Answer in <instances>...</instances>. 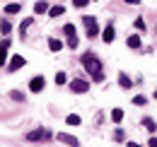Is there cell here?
<instances>
[{"label":"cell","mask_w":157,"mask_h":147,"mask_svg":"<svg viewBox=\"0 0 157 147\" xmlns=\"http://www.w3.org/2000/svg\"><path fill=\"white\" fill-rule=\"evenodd\" d=\"M82 65H85V70H87V73L94 75V80H97V82H101V60H99L97 55L85 53V55H82Z\"/></svg>","instance_id":"obj_1"},{"label":"cell","mask_w":157,"mask_h":147,"mask_svg":"<svg viewBox=\"0 0 157 147\" xmlns=\"http://www.w3.org/2000/svg\"><path fill=\"white\" fill-rule=\"evenodd\" d=\"M82 22L87 24V36L90 39H94L99 34V27H97V19L94 17H82Z\"/></svg>","instance_id":"obj_2"},{"label":"cell","mask_w":157,"mask_h":147,"mask_svg":"<svg viewBox=\"0 0 157 147\" xmlns=\"http://www.w3.org/2000/svg\"><path fill=\"white\" fill-rule=\"evenodd\" d=\"M48 138H51V133H48V130H34V133H29V135H27V140H29V142H36V140H48Z\"/></svg>","instance_id":"obj_3"},{"label":"cell","mask_w":157,"mask_h":147,"mask_svg":"<svg viewBox=\"0 0 157 147\" xmlns=\"http://www.w3.org/2000/svg\"><path fill=\"white\" fill-rule=\"evenodd\" d=\"M70 89L78 92V94H85L87 89H90V85H87L85 80H73V82H70Z\"/></svg>","instance_id":"obj_4"},{"label":"cell","mask_w":157,"mask_h":147,"mask_svg":"<svg viewBox=\"0 0 157 147\" xmlns=\"http://www.w3.org/2000/svg\"><path fill=\"white\" fill-rule=\"evenodd\" d=\"M22 65H24V58H22V55H15V58L10 60V68H7V70H10V73H15V70H20Z\"/></svg>","instance_id":"obj_5"},{"label":"cell","mask_w":157,"mask_h":147,"mask_svg":"<svg viewBox=\"0 0 157 147\" xmlns=\"http://www.w3.org/2000/svg\"><path fill=\"white\" fill-rule=\"evenodd\" d=\"M29 89H32V92H41V89H44V77H34L32 85H29Z\"/></svg>","instance_id":"obj_6"},{"label":"cell","mask_w":157,"mask_h":147,"mask_svg":"<svg viewBox=\"0 0 157 147\" xmlns=\"http://www.w3.org/2000/svg\"><path fill=\"white\" fill-rule=\"evenodd\" d=\"M58 140L63 142V145H78V138H73V135H65V133H60Z\"/></svg>","instance_id":"obj_7"},{"label":"cell","mask_w":157,"mask_h":147,"mask_svg":"<svg viewBox=\"0 0 157 147\" xmlns=\"http://www.w3.org/2000/svg\"><path fill=\"white\" fill-rule=\"evenodd\" d=\"M63 12H65V7H63V5H53V7L48 10V17H60Z\"/></svg>","instance_id":"obj_8"},{"label":"cell","mask_w":157,"mask_h":147,"mask_svg":"<svg viewBox=\"0 0 157 147\" xmlns=\"http://www.w3.org/2000/svg\"><path fill=\"white\" fill-rule=\"evenodd\" d=\"M48 10H51V7H48L44 0H39V2L34 5V12H36V15H44V12H48Z\"/></svg>","instance_id":"obj_9"},{"label":"cell","mask_w":157,"mask_h":147,"mask_svg":"<svg viewBox=\"0 0 157 147\" xmlns=\"http://www.w3.org/2000/svg\"><path fill=\"white\" fill-rule=\"evenodd\" d=\"M104 41H106V43H109V41H114V27H111V24L104 29Z\"/></svg>","instance_id":"obj_10"},{"label":"cell","mask_w":157,"mask_h":147,"mask_svg":"<svg viewBox=\"0 0 157 147\" xmlns=\"http://www.w3.org/2000/svg\"><path fill=\"white\" fill-rule=\"evenodd\" d=\"M0 32H2V34H10V32H12V24H10L7 19H2V22H0Z\"/></svg>","instance_id":"obj_11"},{"label":"cell","mask_w":157,"mask_h":147,"mask_svg":"<svg viewBox=\"0 0 157 147\" xmlns=\"http://www.w3.org/2000/svg\"><path fill=\"white\" fill-rule=\"evenodd\" d=\"M138 46H140V36H138V34H133V36L128 39V48H138Z\"/></svg>","instance_id":"obj_12"},{"label":"cell","mask_w":157,"mask_h":147,"mask_svg":"<svg viewBox=\"0 0 157 147\" xmlns=\"http://www.w3.org/2000/svg\"><path fill=\"white\" fill-rule=\"evenodd\" d=\"M48 48H51V51H60V48H63V43H60L58 39H51V41H48Z\"/></svg>","instance_id":"obj_13"},{"label":"cell","mask_w":157,"mask_h":147,"mask_svg":"<svg viewBox=\"0 0 157 147\" xmlns=\"http://www.w3.org/2000/svg\"><path fill=\"white\" fill-rule=\"evenodd\" d=\"M5 12L15 15V12H20V5H17V2H10V5H5Z\"/></svg>","instance_id":"obj_14"},{"label":"cell","mask_w":157,"mask_h":147,"mask_svg":"<svg viewBox=\"0 0 157 147\" xmlns=\"http://www.w3.org/2000/svg\"><path fill=\"white\" fill-rule=\"evenodd\" d=\"M121 118H123V111H121V109H114V111H111V121H114V123H118Z\"/></svg>","instance_id":"obj_15"},{"label":"cell","mask_w":157,"mask_h":147,"mask_svg":"<svg viewBox=\"0 0 157 147\" xmlns=\"http://www.w3.org/2000/svg\"><path fill=\"white\" fill-rule=\"evenodd\" d=\"M32 22H34V19H32V17H27V19H24V22H22V24H20V29H22V32H24V34H27V29L32 27Z\"/></svg>","instance_id":"obj_16"},{"label":"cell","mask_w":157,"mask_h":147,"mask_svg":"<svg viewBox=\"0 0 157 147\" xmlns=\"http://www.w3.org/2000/svg\"><path fill=\"white\" fill-rule=\"evenodd\" d=\"M118 82H121V87H131V77H128V75H121Z\"/></svg>","instance_id":"obj_17"},{"label":"cell","mask_w":157,"mask_h":147,"mask_svg":"<svg viewBox=\"0 0 157 147\" xmlns=\"http://www.w3.org/2000/svg\"><path fill=\"white\" fill-rule=\"evenodd\" d=\"M143 126L147 130H155V121H152V118H143Z\"/></svg>","instance_id":"obj_18"},{"label":"cell","mask_w":157,"mask_h":147,"mask_svg":"<svg viewBox=\"0 0 157 147\" xmlns=\"http://www.w3.org/2000/svg\"><path fill=\"white\" fill-rule=\"evenodd\" d=\"M133 104H136V106H145L147 99H145V96H133Z\"/></svg>","instance_id":"obj_19"},{"label":"cell","mask_w":157,"mask_h":147,"mask_svg":"<svg viewBox=\"0 0 157 147\" xmlns=\"http://www.w3.org/2000/svg\"><path fill=\"white\" fill-rule=\"evenodd\" d=\"M68 123H70V126H80V116L70 113V116H68Z\"/></svg>","instance_id":"obj_20"},{"label":"cell","mask_w":157,"mask_h":147,"mask_svg":"<svg viewBox=\"0 0 157 147\" xmlns=\"http://www.w3.org/2000/svg\"><path fill=\"white\" fill-rule=\"evenodd\" d=\"M65 80H68L65 73H58V75H56V85H65Z\"/></svg>","instance_id":"obj_21"},{"label":"cell","mask_w":157,"mask_h":147,"mask_svg":"<svg viewBox=\"0 0 157 147\" xmlns=\"http://www.w3.org/2000/svg\"><path fill=\"white\" fill-rule=\"evenodd\" d=\"M65 34H68V36H75V27H73V24H65Z\"/></svg>","instance_id":"obj_22"},{"label":"cell","mask_w":157,"mask_h":147,"mask_svg":"<svg viewBox=\"0 0 157 147\" xmlns=\"http://www.w3.org/2000/svg\"><path fill=\"white\" fill-rule=\"evenodd\" d=\"M68 46H70V48H78V39H75V36H68Z\"/></svg>","instance_id":"obj_23"},{"label":"cell","mask_w":157,"mask_h":147,"mask_svg":"<svg viewBox=\"0 0 157 147\" xmlns=\"http://www.w3.org/2000/svg\"><path fill=\"white\" fill-rule=\"evenodd\" d=\"M136 29H143V32H145V22H143V17L136 19Z\"/></svg>","instance_id":"obj_24"},{"label":"cell","mask_w":157,"mask_h":147,"mask_svg":"<svg viewBox=\"0 0 157 147\" xmlns=\"http://www.w3.org/2000/svg\"><path fill=\"white\" fill-rule=\"evenodd\" d=\"M87 2H90V0H73V5H75V7H85Z\"/></svg>","instance_id":"obj_25"},{"label":"cell","mask_w":157,"mask_h":147,"mask_svg":"<svg viewBox=\"0 0 157 147\" xmlns=\"http://www.w3.org/2000/svg\"><path fill=\"white\" fill-rule=\"evenodd\" d=\"M114 140H118V142L123 140V130H116V133H114Z\"/></svg>","instance_id":"obj_26"},{"label":"cell","mask_w":157,"mask_h":147,"mask_svg":"<svg viewBox=\"0 0 157 147\" xmlns=\"http://www.w3.org/2000/svg\"><path fill=\"white\" fill-rule=\"evenodd\" d=\"M0 48H2V51H7V48H10V39H5V41L0 43Z\"/></svg>","instance_id":"obj_27"},{"label":"cell","mask_w":157,"mask_h":147,"mask_svg":"<svg viewBox=\"0 0 157 147\" xmlns=\"http://www.w3.org/2000/svg\"><path fill=\"white\" fill-rule=\"evenodd\" d=\"M10 96H12L15 101H22V94H20V92H12V94H10Z\"/></svg>","instance_id":"obj_28"},{"label":"cell","mask_w":157,"mask_h":147,"mask_svg":"<svg viewBox=\"0 0 157 147\" xmlns=\"http://www.w3.org/2000/svg\"><path fill=\"white\" fill-rule=\"evenodd\" d=\"M5 55H7V51H2V48H0V65L5 63Z\"/></svg>","instance_id":"obj_29"},{"label":"cell","mask_w":157,"mask_h":147,"mask_svg":"<svg viewBox=\"0 0 157 147\" xmlns=\"http://www.w3.org/2000/svg\"><path fill=\"white\" fill-rule=\"evenodd\" d=\"M150 145H152V147H157V138H150Z\"/></svg>","instance_id":"obj_30"},{"label":"cell","mask_w":157,"mask_h":147,"mask_svg":"<svg viewBox=\"0 0 157 147\" xmlns=\"http://www.w3.org/2000/svg\"><path fill=\"white\" fill-rule=\"evenodd\" d=\"M126 2H128V5H138L140 0H126Z\"/></svg>","instance_id":"obj_31"},{"label":"cell","mask_w":157,"mask_h":147,"mask_svg":"<svg viewBox=\"0 0 157 147\" xmlns=\"http://www.w3.org/2000/svg\"><path fill=\"white\" fill-rule=\"evenodd\" d=\"M155 99H157V92H155Z\"/></svg>","instance_id":"obj_32"}]
</instances>
